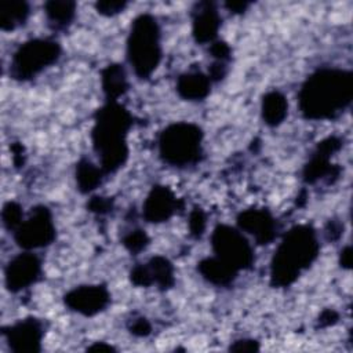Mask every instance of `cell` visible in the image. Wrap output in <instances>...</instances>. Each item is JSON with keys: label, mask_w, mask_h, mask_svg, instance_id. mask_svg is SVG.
<instances>
[{"label": "cell", "mask_w": 353, "mask_h": 353, "mask_svg": "<svg viewBox=\"0 0 353 353\" xmlns=\"http://www.w3.org/2000/svg\"><path fill=\"white\" fill-rule=\"evenodd\" d=\"M353 74L341 68H319L298 92L301 114L307 120L336 119L352 102Z\"/></svg>", "instance_id": "6da1fadb"}, {"label": "cell", "mask_w": 353, "mask_h": 353, "mask_svg": "<svg viewBox=\"0 0 353 353\" xmlns=\"http://www.w3.org/2000/svg\"><path fill=\"white\" fill-rule=\"evenodd\" d=\"M132 114L119 101H106L94 116L91 142L106 175L114 174L128 160L127 135L132 127Z\"/></svg>", "instance_id": "7a4b0ae2"}, {"label": "cell", "mask_w": 353, "mask_h": 353, "mask_svg": "<svg viewBox=\"0 0 353 353\" xmlns=\"http://www.w3.org/2000/svg\"><path fill=\"white\" fill-rule=\"evenodd\" d=\"M320 254L317 232L312 225L292 226L281 239L270 261V284L276 288L292 285Z\"/></svg>", "instance_id": "3957f363"}, {"label": "cell", "mask_w": 353, "mask_h": 353, "mask_svg": "<svg viewBox=\"0 0 353 353\" xmlns=\"http://www.w3.org/2000/svg\"><path fill=\"white\" fill-rule=\"evenodd\" d=\"M125 54L138 79L146 80L154 73L163 55L161 30L156 17L145 12L132 21L127 37Z\"/></svg>", "instance_id": "277c9868"}, {"label": "cell", "mask_w": 353, "mask_h": 353, "mask_svg": "<svg viewBox=\"0 0 353 353\" xmlns=\"http://www.w3.org/2000/svg\"><path fill=\"white\" fill-rule=\"evenodd\" d=\"M203 139L204 132L197 124L190 121L171 123L159 134V157L175 168L194 165L203 159Z\"/></svg>", "instance_id": "5b68a950"}, {"label": "cell", "mask_w": 353, "mask_h": 353, "mask_svg": "<svg viewBox=\"0 0 353 353\" xmlns=\"http://www.w3.org/2000/svg\"><path fill=\"white\" fill-rule=\"evenodd\" d=\"M61 54L62 47L55 39H30L14 51L8 68L10 77L17 81H29L57 63Z\"/></svg>", "instance_id": "8992f818"}, {"label": "cell", "mask_w": 353, "mask_h": 353, "mask_svg": "<svg viewBox=\"0 0 353 353\" xmlns=\"http://www.w3.org/2000/svg\"><path fill=\"white\" fill-rule=\"evenodd\" d=\"M214 256L234 269L248 270L255 263V254L251 243L237 226L219 223L211 233Z\"/></svg>", "instance_id": "52a82bcc"}, {"label": "cell", "mask_w": 353, "mask_h": 353, "mask_svg": "<svg viewBox=\"0 0 353 353\" xmlns=\"http://www.w3.org/2000/svg\"><path fill=\"white\" fill-rule=\"evenodd\" d=\"M14 241L25 251L40 250L54 243L57 237V228L52 212L47 205H34L30 214L15 232H12Z\"/></svg>", "instance_id": "ba28073f"}, {"label": "cell", "mask_w": 353, "mask_h": 353, "mask_svg": "<svg viewBox=\"0 0 353 353\" xmlns=\"http://www.w3.org/2000/svg\"><path fill=\"white\" fill-rule=\"evenodd\" d=\"M343 146V139L339 135H330L321 139L309 160L303 165L302 179L307 185H313L321 179L328 182L335 181L339 176L341 167L331 163V157L338 153Z\"/></svg>", "instance_id": "9c48e42d"}, {"label": "cell", "mask_w": 353, "mask_h": 353, "mask_svg": "<svg viewBox=\"0 0 353 353\" xmlns=\"http://www.w3.org/2000/svg\"><path fill=\"white\" fill-rule=\"evenodd\" d=\"M43 273V265L39 255L32 251H25L8 261L4 269L6 288L18 294L39 281Z\"/></svg>", "instance_id": "30bf717a"}, {"label": "cell", "mask_w": 353, "mask_h": 353, "mask_svg": "<svg viewBox=\"0 0 353 353\" xmlns=\"http://www.w3.org/2000/svg\"><path fill=\"white\" fill-rule=\"evenodd\" d=\"M44 332L43 321L36 317H26L1 328V335L15 353H39Z\"/></svg>", "instance_id": "8fae6325"}, {"label": "cell", "mask_w": 353, "mask_h": 353, "mask_svg": "<svg viewBox=\"0 0 353 353\" xmlns=\"http://www.w3.org/2000/svg\"><path fill=\"white\" fill-rule=\"evenodd\" d=\"M65 306L84 317L103 312L110 303V292L103 284H84L72 288L63 295Z\"/></svg>", "instance_id": "7c38bea8"}, {"label": "cell", "mask_w": 353, "mask_h": 353, "mask_svg": "<svg viewBox=\"0 0 353 353\" xmlns=\"http://www.w3.org/2000/svg\"><path fill=\"white\" fill-rule=\"evenodd\" d=\"M236 225L241 232L252 236L259 245L270 244L279 232L277 219L268 208L251 207L243 210L236 218Z\"/></svg>", "instance_id": "4fadbf2b"}, {"label": "cell", "mask_w": 353, "mask_h": 353, "mask_svg": "<svg viewBox=\"0 0 353 353\" xmlns=\"http://www.w3.org/2000/svg\"><path fill=\"white\" fill-rule=\"evenodd\" d=\"M181 201L165 185H153L142 204V218L149 223L167 222L181 207Z\"/></svg>", "instance_id": "5bb4252c"}, {"label": "cell", "mask_w": 353, "mask_h": 353, "mask_svg": "<svg viewBox=\"0 0 353 353\" xmlns=\"http://www.w3.org/2000/svg\"><path fill=\"white\" fill-rule=\"evenodd\" d=\"M222 18L211 1H200L193 8L192 36L197 44H211L216 40Z\"/></svg>", "instance_id": "9a60e30c"}, {"label": "cell", "mask_w": 353, "mask_h": 353, "mask_svg": "<svg viewBox=\"0 0 353 353\" xmlns=\"http://www.w3.org/2000/svg\"><path fill=\"white\" fill-rule=\"evenodd\" d=\"M211 84L212 81L205 73L193 70L179 74L176 79L175 90L182 99L189 102H199L204 101L210 95Z\"/></svg>", "instance_id": "2e32d148"}, {"label": "cell", "mask_w": 353, "mask_h": 353, "mask_svg": "<svg viewBox=\"0 0 353 353\" xmlns=\"http://www.w3.org/2000/svg\"><path fill=\"white\" fill-rule=\"evenodd\" d=\"M197 272L207 283L215 287H229L239 276V272L223 263L216 256H207L199 261Z\"/></svg>", "instance_id": "e0dca14e"}, {"label": "cell", "mask_w": 353, "mask_h": 353, "mask_svg": "<svg viewBox=\"0 0 353 353\" xmlns=\"http://www.w3.org/2000/svg\"><path fill=\"white\" fill-rule=\"evenodd\" d=\"M101 87L106 101H119L128 91L127 73L123 65L109 63L101 72Z\"/></svg>", "instance_id": "ac0fdd59"}, {"label": "cell", "mask_w": 353, "mask_h": 353, "mask_svg": "<svg viewBox=\"0 0 353 353\" xmlns=\"http://www.w3.org/2000/svg\"><path fill=\"white\" fill-rule=\"evenodd\" d=\"M288 114V101L279 90H272L263 94L261 101V116L266 125H280Z\"/></svg>", "instance_id": "d6986e66"}, {"label": "cell", "mask_w": 353, "mask_h": 353, "mask_svg": "<svg viewBox=\"0 0 353 353\" xmlns=\"http://www.w3.org/2000/svg\"><path fill=\"white\" fill-rule=\"evenodd\" d=\"M77 4L70 0H50L44 4V14L47 22L54 30H66L74 17Z\"/></svg>", "instance_id": "ffe728a7"}, {"label": "cell", "mask_w": 353, "mask_h": 353, "mask_svg": "<svg viewBox=\"0 0 353 353\" xmlns=\"http://www.w3.org/2000/svg\"><path fill=\"white\" fill-rule=\"evenodd\" d=\"M103 170L94 164L91 160L83 157L77 161L76 164V171H74V178H76V185L80 193L88 194L94 192L97 188L101 186L105 178Z\"/></svg>", "instance_id": "44dd1931"}, {"label": "cell", "mask_w": 353, "mask_h": 353, "mask_svg": "<svg viewBox=\"0 0 353 353\" xmlns=\"http://www.w3.org/2000/svg\"><path fill=\"white\" fill-rule=\"evenodd\" d=\"M30 15V6L26 1L0 3V29L4 32L15 30L23 26Z\"/></svg>", "instance_id": "7402d4cb"}, {"label": "cell", "mask_w": 353, "mask_h": 353, "mask_svg": "<svg viewBox=\"0 0 353 353\" xmlns=\"http://www.w3.org/2000/svg\"><path fill=\"white\" fill-rule=\"evenodd\" d=\"M146 265L152 279V285H156L161 291H167L174 287L175 269L168 258L163 255H154L146 262Z\"/></svg>", "instance_id": "603a6c76"}, {"label": "cell", "mask_w": 353, "mask_h": 353, "mask_svg": "<svg viewBox=\"0 0 353 353\" xmlns=\"http://www.w3.org/2000/svg\"><path fill=\"white\" fill-rule=\"evenodd\" d=\"M150 243V237L148 236V233L141 229V228H135L128 230L123 237H121V244L124 245V248L132 254V255H138L139 252H142L143 250H146V247Z\"/></svg>", "instance_id": "cb8c5ba5"}, {"label": "cell", "mask_w": 353, "mask_h": 353, "mask_svg": "<svg viewBox=\"0 0 353 353\" xmlns=\"http://www.w3.org/2000/svg\"><path fill=\"white\" fill-rule=\"evenodd\" d=\"M23 221V208L17 201H7L1 210V222L8 232H15Z\"/></svg>", "instance_id": "d4e9b609"}, {"label": "cell", "mask_w": 353, "mask_h": 353, "mask_svg": "<svg viewBox=\"0 0 353 353\" xmlns=\"http://www.w3.org/2000/svg\"><path fill=\"white\" fill-rule=\"evenodd\" d=\"M188 226H189V233L193 239H201L207 228V214L201 207L196 205L189 212Z\"/></svg>", "instance_id": "484cf974"}, {"label": "cell", "mask_w": 353, "mask_h": 353, "mask_svg": "<svg viewBox=\"0 0 353 353\" xmlns=\"http://www.w3.org/2000/svg\"><path fill=\"white\" fill-rule=\"evenodd\" d=\"M127 330L137 338H146L152 334V324L143 316H135L127 323Z\"/></svg>", "instance_id": "4316f807"}, {"label": "cell", "mask_w": 353, "mask_h": 353, "mask_svg": "<svg viewBox=\"0 0 353 353\" xmlns=\"http://www.w3.org/2000/svg\"><path fill=\"white\" fill-rule=\"evenodd\" d=\"M130 281L135 287H152V279L149 274V269L146 262L145 263H137L132 266L130 272Z\"/></svg>", "instance_id": "83f0119b"}, {"label": "cell", "mask_w": 353, "mask_h": 353, "mask_svg": "<svg viewBox=\"0 0 353 353\" xmlns=\"http://www.w3.org/2000/svg\"><path fill=\"white\" fill-rule=\"evenodd\" d=\"M87 210L97 215H106L113 210V199L105 196H92L87 201Z\"/></svg>", "instance_id": "f1b7e54d"}, {"label": "cell", "mask_w": 353, "mask_h": 353, "mask_svg": "<svg viewBox=\"0 0 353 353\" xmlns=\"http://www.w3.org/2000/svg\"><path fill=\"white\" fill-rule=\"evenodd\" d=\"M128 6L127 1H110V0H102L95 3V10L98 14L103 17H114L125 10Z\"/></svg>", "instance_id": "f546056e"}, {"label": "cell", "mask_w": 353, "mask_h": 353, "mask_svg": "<svg viewBox=\"0 0 353 353\" xmlns=\"http://www.w3.org/2000/svg\"><path fill=\"white\" fill-rule=\"evenodd\" d=\"M208 52L218 62H226L228 63L232 58V48L223 40H215L214 43H211L210 48H208Z\"/></svg>", "instance_id": "4dcf8cb0"}, {"label": "cell", "mask_w": 353, "mask_h": 353, "mask_svg": "<svg viewBox=\"0 0 353 353\" xmlns=\"http://www.w3.org/2000/svg\"><path fill=\"white\" fill-rule=\"evenodd\" d=\"M259 349H261L259 342L252 338L236 339L228 347L229 352H258Z\"/></svg>", "instance_id": "1f68e13d"}, {"label": "cell", "mask_w": 353, "mask_h": 353, "mask_svg": "<svg viewBox=\"0 0 353 353\" xmlns=\"http://www.w3.org/2000/svg\"><path fill=\"white\" fill-rule=\"evenodd\" d=\"M226 74H228V63H226V62L214 61V62L211 63V66H208V73H207V76L210 77V80H211L212 83H216V81L223 80Z\"/></svg>", "instance_id": "d6a6232c"}, {"label": "cell", "mask_w": 353, "mask_h": 353, "mask_svg": "<svg viewBox=\"0 0 353 353\" xmlns=\"http://www.w3.org/2000/svg\"><path fill=\"white\" fill-rule=\"evenodd\" d=\"M339 320V313L334 309H324L319 319H317V327L320 328H325V327H331V325H335Z\"/></svg>", "instance_id": "836d02e7"}, {"label": "cell", "mask_w": 353, "mask_h": 353, "mask_svg": "<svg viewBox=\"0 0 353 353\" xmlns=\"http://www.w3.org/2000/svg\"><path fill=\"white\" fill-rule=\"evenodd\" d=\"M325 233L328 240H338L343 234V223H341L336 219H330L325 228Z\"/></svg>", "instance_id": "e575fe53"}, {"label": "cell", "mask_w": 353, "mask_h": 353, "mask_svg": "<svg viewBox=\"0 0 353 353\" xmlns=\"http://www.w3.org/2000/svg\"><path fill=\"white\" fill-rule=\"evenodd\" d=\"M339 265L342 269L349 270L352 268V247L345 245L339 252Z\"/></svg>", "instance_id": "d590c367"}, {"label": "cell", "mask_w": 353, "mask_h": 353, "mask_svg": "<svg viewBox=\"0 0 353 353\" xmlns=\"http://www.w3.org/2000/svg\"><path fill=\"white\" fill-rule=\"evenodd\" d=\"M225 7L233 14H243L250 7V3L248 1H228V3H225Z\"/></svg>", "instance_id": "8d00e7d4"}, {"label": "cell", "mask_w": 353, "mask_h": 353, "mask_svg": "<svg viewBox=\"0 0 353 353\" xmlns=\"http://www.w3.org/2000/svg\"><path fill=\"white\" fill-rule=\"evenodd\" d=\"M87 352H116V347L106 342H94L87 347Z\"/></svg>", "instance_id": "74e56055"}, {"label": "cell", "mask_w": 353, "mask_h": 353, "mask_svg": "<svg viewBox=\"0 0 353 353\" xmlns=\"http://www.w3.org/2000/svg\"><path fill=\"white\" fill-rule=\"evenodd\" d=\"M11 149H12V160H14V164H15L17 167L22 165V163H23V159H22L23 148H22L21 145H18V143H14V145L11 146Z\"/></svg>", "instance_id": "f35d334b"}]
</instances>
